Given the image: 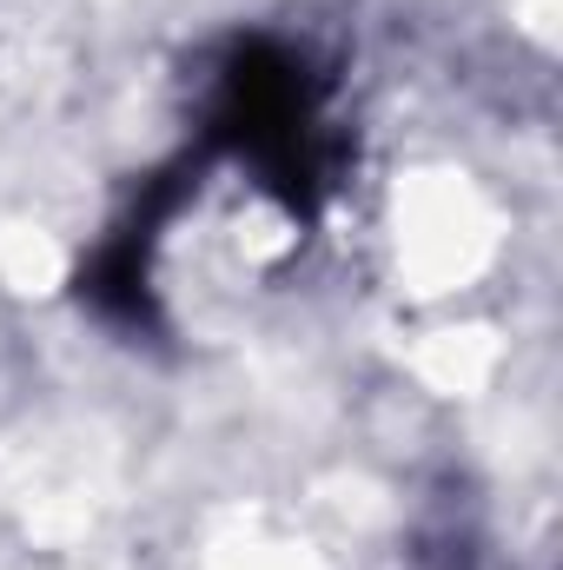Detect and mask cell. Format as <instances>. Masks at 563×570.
I'll return each instance as SVG.
<instances>
[{
	"label": "cell",
	"mask_w": 563,
	"mask_h": 570,
	"mask_svg": "<svg viewBox=\"0 0 563 570\" xmlns=\"http://www.w3.org/2000/svg\"><path fill=\"white\" fill-rule=\"evenodd\" d=\"M213 140L292 206L325 186V87L285 40H239L213 87Z\"/></svg>",
	"instance_id": "cell-1"
}]
</instances>
